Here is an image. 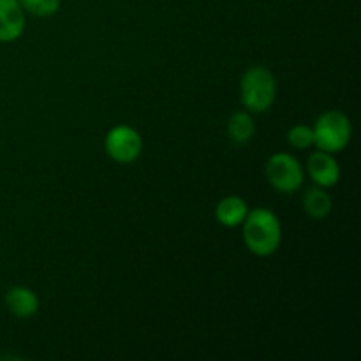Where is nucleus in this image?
I'll return each mask as SVG.
<instances>
[{
  "label": "nucleus",
  "instance_id": "obj_1",
  "mask_svg": "<svg viewBox=\"0 0 361 361\" xmlns=\"http://www.w3.org/2000/svg\"><path fill=\"white\" fill-rule=\"evenodd\" d=\"M242 236L245 247L254 256L268 257L281 247V221L268 208H254L249 210L245 221L242 222Z\"/></svg>",
  "mask_w": 361,
  "mask_h": 361
},
{
  "label": "nucleus",
  "instance_id": "obj_2",
  "mask_svg": "<svg viewBox=\"0 0 361 361\" xmlns=\"http://www.w3.org/2000/svg\"><path fill=\"white\" fill-rule=\"evenodd\" d=\"M277 97V83L267 67H250L240 83V99L247 111L264 113L274 106Z\"/></svg>",
  "mask_w": 361,
  "mask_h": 361
},
{
  "label": "nucleus",
  "instance_id": "obj_3",
  "mask_svg": "<svg viewBox=\"0 0 361 361\" xmlns=\"http://www.w3.org/2000/svg\"><path fill=\"white\" fill-rule=\"evenodd\" d=\"M312 130L314 147H317V150L328 152V154H338V152L345 150L353 136L351 120L338 109H330V111L319 115Z\"/></svg>",
  "mask_w": 361,
  "mask_h": 361
},
{
  "label": "nucleus",
  "instance_id": "obj_4",
  "mask_svg": "<svg viewBox=\"0 0 361 361\" xmlns=\"http://www.w3.org/2000/svg\"><path fill=\"white\" fill-rule=\"evenodd\" d=\"M303 166L296 157L286 152L274 154L267 162V178L275 190L293 194L303 185Z\"/></svg>",
  "mask_w": 361,
  "mask_h": 361
},
{
  "label": "nucleus",
  "instance_id": "obj_5",
  "mask_svg": "<svg viewBox=\"0 0 361 361\" xmlns=\"http://www.w3.org/2000/svg\"><path fill=\"white\" fill-rule=\"evenodd\" d=\"M104 150L118 164H130L143 152V140L130 126H116L104 137Z\"/></svg>",
  "mask_w": 361,
  "mask_h": 361
},
{
  "label": "nucleus",
  "instance_id": "obj_6",
  "mask_svg": "<svg viewBox=\"0 0 361 361\" xmlns=\"http://www.w3.org/2000/svg\"><path fill=\"white\" fill-rule=\"evenodd\" d=\"M307 173L312 182L323 189L335 187L341 180V166L337 159L334 157V154L323 150H317L310 155L307 161Z\"/></svg>",
  "mask_w": 361,
  "mask_h": 361
},
{
  "label": "nucleus",
  "instance_id": "obj_7",
  "mask_svg": "<svg viewBox=\"0 0 361 361\" xmlns=\"http://www.w3.org/2000/svg\"><path fill=\"white\" fill-rule=\"evenodd\" d=\"M25 30V11L18 0H0V42H14Z\"/></svg>",
  "mask_w": 361,
  "mask_h": 361
},
{
  "label": "nucleus",
  "instance_id": "obj_8",
  "mask_svg": "<svg viewBox=\"0 0 361 361\" xmlns=\"http://www.w3.org/2000/svg\"><path fill=\"white\" fill-rule=\"evenodd\" d=\"M6 305L20 319L32 317L39 310V298L32 289L23 286H14L6 293Z\"/></svg>",
  "mask_w": 361,
  "mask_h": 361
},
{
  "label": "nucleus",
  "instance_id": "obj_9",
  "mask_svg": "<svg viewBox=\"0 0 361 361\" xmlns=\"http://www.w3.org/2000/svg\"><path fill=\"white\" fill-rule=\"evenodd\" d=\"M249 214V204L240 196H226L215 207V219L224 228H238Z\"/></svg>",
  "mask_w": 361,
  "mask_h": 361
},
{
  "label": "nucleus",
  "instance_id": "obj_10",
  "mask_svg": "<svg viewBox=\"0 0 361 361\" xmlns=\"http://www.w3.org/2000/svg\"><path fill=\"white\" fill-rule=\"evenodd\" d=\"M331 208H334V201L323 187H310L303 196V210L307 212L309 217L316 219V221L328 217L331 214Z\"/></svg>",
  "mask_w": 361,
  "mask_h": 361
},
{
  "label": "nucleus",
  "instance_id": "obj_11",
  "mask_svg": "<svg viewBox=\"0 0 361 361\" xmlns=\"http://www.w3.org/2000/svg\"><path fill=\"white\" fill-rule=\"evenodd\" d=\"M254 133H256V126H254V120L249 113L238 111L231 115L228 122V134L231 141L238 145L249 143L254 137Z\"/></svg>",
  "mask_w": 361,
  "mask_h": 361
},
{
  "label": "nucleus",
  "instance_id": "obj_12",
  "mask_svg": "<svg viewBox=\"0 0 361 361\" xmlns=\"http://www.w3.org/2000/svg\"><path fill=\"white\" fill-rule=\"evenodd\" d=\"M23 11L39 18H48L59 11L60 0H18Z\"/></svg>",
  "mask_w": 361,
  "mask_h": 361
},
{
  "label": "nucleus",
  "instance_id": "obj_13",
  "mask_svg": "<svg viewBox=\"0 0 361 361\" xmlns=\"http://www.w3.org/2000/svg\"><path fill=\"white\" fill-rule=\"evenodd\" d=\"M288 143L291 147L298 148V150H307V148L314 147V130L312 127L307 126H295L289 129L288 133Z\"/></svg>",
  "mask_w": 361,
  "mask_h": 361
}]
</instances>
